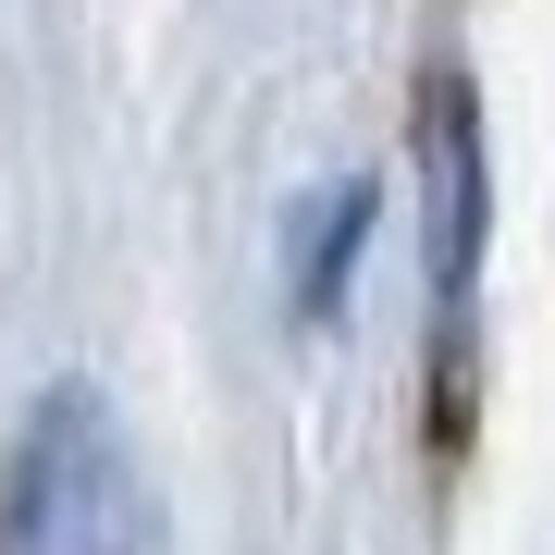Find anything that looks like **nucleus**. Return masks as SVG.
<instances>
[{
    "label": "nucleus",
    "instance_id": "nucleus-3",
    "mask_svg": "<svg viewBox=\"0 0 555 555\" xmlns=\"http://www.w3.org/2000/svg\"><path fill=\"white\" fill-rule=\"evenodd\" d=\"M358 235H371V185H334V198L309 210V247H297V309H309V321L346 297V272H358Z\"/></svg>",
    "mask_w": 555,
    "mask_h": 555
},
{
    "label": "nucleus",
    "instance_id": "nucleus-1",
    "mask_svg": "<svg viewBox=\"0 0 555 555\" xmlns=\"http://www.w3.org/2000/svg\"><path fill=\"white\" fill-rule=\"evenodd\" d=\"M0 555H149V481L100 383H50L0 469Z\"/></svg>",
    "mask_w": 555,
    "mask_h": 555
},
{
    "label": "nucleus",
    "instance_id": "nucleus-2",
    "mask_svg": "<svg viewBox=\"0 0 555 555\" xmlns=\"http://www.w3.org/2000/svg\"><path fill=\"white\" fill-rule=\"evenodd\" d=\"M420 185H433V321H444V358H469L481 247H494V160H481L469 75H444L433 100H420Z\"/></svg>",
    "mask_w": 555,
    "mask_h": 555
}]
</instances>
